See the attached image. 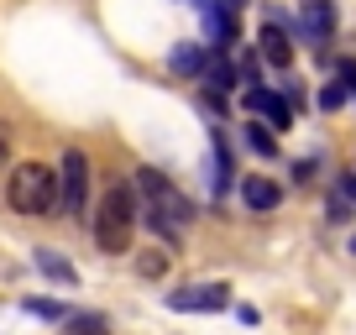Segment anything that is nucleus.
<instances>
[{
	"instance_id": "f3484780",
	"label": "nucleus",
	"mask_w": 356,
	"mask_h": 335,
	"mask_svg": "<svg viewBox=\"0 0 356 335\" xmlns=\"http://www.w3.org/2000/svg\"><path fill=\"white\" fill-rule=\"evenodd\" d=\"M346 95H351L346 84H325V90H320V111H341V105H346Z\"/></svg>"
},
{
	"instance_id": "0eeeda50",
	"label": "nucleus",
	"mask_w": 356,
	"mask_h": 335,
	"mask_svg": "<svg viewBox=\"0 0 356 335\" xmlns=\"http://www.w3.org/2000/svg\"><path fill=\"white\" fill-rule=\"evenodd\" d=\"M299 32H304V42H330L335 0H299Z\"/></svg>"
},
{
	"instance_id": "f257e3e1",
	"label": "nucleus",
	"mask_w": 356,
	"mask_h": 335,
	"mask_svg": "<svg viewBox=\"0 0 356 335\" xmlns=\"http://www.w3.org/2000/svg\"><path fill=\"white\" fill-rule=\"evenodd\" d=\"M136 194H142V204H147L152 236H163L168 246L184 241V231L194 225V199L189 194L178 189L168 173H157V168H142V173H136Z\"/></svg>"
},
{
	"instance_id": "a211bd4d",
	"label": "nucleus",
	"mask_w": 356,
	"mask_h": 335,
	"mask_svg": "<svg viewBox=\"0 0 356 335\" xmlns=\"http://www.w3.org/2000/svg\"><path fill=\"white\" fill-rule=\"evenodd\" d=\"M136 268H142V278H163V272H168V257H163V252H147Z\"/></svg>"
},
{
	"instance_id": "6ab92c4d",
	"label": "nucleus",
	"mask_w": 356,
	"mask_h": 335,
	"mask_svg": "<svg viewBox=\"0 0 356 335\" xmlns=\"http://www.w3.org/2000/svg\"><path fill=\"white\" fill-rule=\"evenodd\" d=\"M335 194H341V199L356 210V173H341V179H335Z\"/></svg>"
},
{
	"instance_id": "1a4fd4ad",
	"label": "nucleus",
	"mask_w": 356,
	"mask_h": 335,
	"mask_svg": "<svg viewBox=\"0 0 356 335\" xmlns=\"http://www.w3.org/2000/svg\"><path fill=\"white\" fill-rule=\"evenodd\" d=\"M246 105H252V111H262L267 121L278 126V131H289L293 126V105L283 100V95H273V90H262V84H257V90H246Z\"/></svg>"
},
{
	"instance_id": "9d476101",
	"label": "nucleus",
	"mask_w": 356,
	"mask_h": 335,
	"mask_svg": "<svg viewBox=\"0 0 356 335\" xmlns=\"http://www.w3.org/2000/svg\"><path fill=\"white\" fill-rule=\"evenodd\" d=\"M241 199H246V210L267 215V210H278L283 189H278V183H273V179H241Z\"/></svg>"
},
{
	"instance_id": "4be33fe9",
	"label": "nucleus",
	"mask_w": 356,
	"mask_h": 335,
	"mask_svg": "<svg viewBox=\"0 0 356 335\" xmlns=\"http://www.w3.org/2000/svg\"><path fill=\"white\" fill-rule=\"evenodd\" d=\"M351 252H356V241H351Z\"/></svg>"
},
{
	"instance_id": "dca6fc26",
	"label": "nucleus",
	"mask_w": 356,
	"mask_h": 335,
	"mask_svg": "<svg viewBox=\"0 0 356 335\" xmlns=\"http://www.w3.org/2000/svg\"><path fill=\"white\" fill-rule=\"evenodd\" d=\"M26 314H37V320H68V304H53V299H26Z\"/></svg>"
},
{
	"instance_id": "f03ea898",
	"label": "nucleus",
	"mask_w": 356,
	"mask_h": 335,
	"mask_svg": "<svg viewBox=\"0 0 356 335\" xmlns=\"http://www.w3.org/2000/svg\"><path fill=\"white\" fill-rule=\"evenodd\" d=\"M6 199L22 215H63L58 210V173L47 163H16L11 183H6Z\"/></svg>"
},
{
	"instance_id": "f8f14e48",
	"label": "nucleus",
	"mask_w": 356,
	"mask_h": 335,
	"mask_svg": "<svg viewBox=\"0 0 356 335\" xmlns=\"http://www.w3.org/2000/svg\"><path fill=\"white\" fill-rule=\"evenodd\" d=\"M68 335H111L105 314H68Z\"/></svg>"
},
{
	"instance_id": "39448f33",
	"label": "nucleus",
	"mask_w": 356,
	"mask_h": 335,
	"mask_svg": "<svg viewBox=\"0 0 356 335\" xmlns=\"http://www.w3.org/2000/svg\"><path fill=\"white\" fill-rule=\"evenodd\" d=\"M168 309H178V314H194V309H204V314L231 309V288H225V283H184L178 293H168Z\"/></svg>"
},
{
	"instance_id": "7ed1b4c3",
	"label": "nucleus",
	"mask_w": 356,
	"mask_h": 335,
	"mask_svg": "<svg viewBox=\"0 0 356 335\" xmlns=\"http://www.w3.org/2000/svg\"><path fill=\"white\" fill-rule=\"evenodd\" d=\"M131 225H136V194L131 183H111L100 199V210H95V241H100V252H131Z\"/></svg>"
},
{
	"instance_id": "aec40b11",
	"label": "nucleus",
	"mask_w": 356,
	"mask_h": 335,
	"mask_svg": "<svg viewBox=\"0 0 356 335\" xmlns=\"http://www.w3.org/2000/svg\"><path fill=\"white\" fill-rule=\"evenodd\" d=\"M341 84H346V90H356V58H341Z\"/></svg>"
},
{
	"instance_id": "412c9836",
	"label": "nucleus",
	"mask_w": 356,
	"mask_h": 335,
	"mask_svg": "<svg viewBox=\"0 0 356 335\" xmlns=\"http://www.w3.org/2000/svg\"><path fill=\"white\" fill-rule=\"evenodd\" d=\"M6 157H11V152H6V136H0V168H6Z\"/></svg>"
},
{
	"instance_id": "9b49d317",
	"label": "nucleus",
	"mask_w": 356,
	"mask_h": 335,
	"mask_svg": "<svg viewBox=\"0 0 356 335\" xmlns=\"http://www.w3.org/2000/svg\"><path fill=\"white\" fill-rule=\"evenodd\" d=\"M37 268H42L47 278H58V283H79L74 262H63V257H58V252H47V246H42V252H37Z\"/></svg>"
},
{
	"instance_id": "ddd939ff",
	"label": "nucleus",
	"mask_w": 356,
	"mask_h": 335,
	"mask_svg": "<svg viewBox=\"0 0 356 335\" xmlns=\"http://www.w3.org/2000/svg\"><path fill=\"white\" fill-rule=\"evenodd\" d=\"M231 183V147H225V131L215 126V189Z\"/></svg>"
},
{
	"instance_id": "423d86ee",
	"label": "nucleus",
	"mask_w": 356,
	"mask_h": 335,
	"mask_svg": "<svg viewBox=\"0 0 356 335\" xmlns=\"http://www.w3.org/2000/svg\"><path fill=\"white\" fill-rule=\"evenodd\" d=\"M257 47H262V58L273 68L293 63V42H289V22H283V11H267V26H262V37H257Z\"/></svg>"
},
{
	"instance_id": "20e7f679",
	"label": "nucleus",
	"mask_w": 356,
	"mask_h": 335,
	"mask_svg": "<svg viewBox=\"0 0 356 335\" xmlns=\"http://www.w3.org/2000/svg\"><path fill=\"white\" fill-rule=\"evenodd\" d=\"M58 210L63 215H84L89 210V157L79 147H68L58 163Z\"/></svg>"
},
{
	"instance_id": "2eb2a0df",
	"label": "nucleus",
	"mask_w": 356,
	"mask_h": 335,
	"mask_svg": "<svg viewBox=\"0 0 356 335\" xmlns=\"http://www.w3.org/2000/svg\"><path fill=\"white\" fill-rule=\"evenodd\" d=\"M200 63H204V47H178V53H173L178 74H194V79H200Z\"/></svg>"
},
{
	"instance_id": "4468645a",
	"label": "nucleus",
	"mask_w": 356,
	"mask_h": 335,
	"mask_svg": "<svg viewBox=\"0 0 356 335\" xmlns=\"http://www.w3.org/2000/svg\"><path fill=\"white\" fill-rule=\"evenodd\" d=\"M246 147H252L257 157H278V142H273L267 126H246Z\"/></svg>"
},
{
	"instance_id": "6e6552de",
	"label": "nucleus",
	"mask_w": 356,
	"mask_h": 335,
	"mask_svg": "<svg viewBox=\"0 0 356 335\" xmlns=\"http://www.w3.org/2000/svg\"><path fill=\"white\" fill-rule=\"evenodd\" d=\"M200 84L215 95V100H220L225 90H236V84H241V68H236L231 58L215 47V53H204V63H200Z\"/></svg>"
}]
</instances>
